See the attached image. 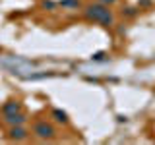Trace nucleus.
<instances>
[{
  "label": "nucleus",
  "instance_id": "nucleus-4",
  "mask_svg": "<svg viewBox=\"0 0 155 145\" xmlns=\"http://www.w3.org/2000/svg\"><path fill=\"white\" fill-rule=\"evenodd\" d=\"M16 112H21V103H18V101H8V103L2 105V114L4 116L16 114Z\"/></svg>",
  "mask_w": 155,
  "mask_h": 145
},
{
  "label": "nucleus",
  "instance_id": "nucleus-6",
  "mask_svg": "<svg viewBox=\"0 0 155 145\" xmlns=\"http://www.w3.org/2000/svg\"><path fill=\"white\" fill-rule=\"evenodd\" d=\"M52 118H54L56 122H60V124H66L68 122V114L64 112V110H60V108H54V110H52Z\"/></svg>",
  "mask_w": 155,
  "mask_h": 145
},
{
  "label": "nucleus",
  "instance_id": "nucleus-10",
  "mask_svg": "<svg viewBox=\"0 0 155 145\" xmlns=\"http://www.w3.org/2000/svg\"><path fill=\"white\" fill-rule=\"evenodd\" d=\"M43 6H45V8H54V2H45Z\"/></svg>",
  "mask_w": 155,
  "mask_h": 145
},
{
  "label": "nucleus",
  "instance_id": "nucleus-11",
  "mask_svg": "<svg viewBox=\"0 0 155 145\" xmlns=\"http://www.w3.org/2000/svg\"><path fill=\"white\" fill-rule=\"evenodd\" d=\"M99 2H101V4H105V6H107V4H113L114 0H99Z\"/></svg>",
  "mask_w": 155,
  "mask_h": 145
},
{
  "label": "nucleus",
  "instance_id": "nucleus-1",
  "mask_svg": "<svg viewBox=\"0 0 155 145\" xmlns=\"http://www.w3.org/2000/svg\"><path fill=\"white\" fill-rule=\"evenodd\" d=\"M85 18L87 19H91V21H97V23H101V25H105V27H110L114 23V18H113V14H110V10L109 6H105V4H89V6L85 8Z\"/></svg>",
  "mask_w": 155,
  "mask_h": 145
},
{
  "label": "nucleus",
  "instance_id": "nucleus-7",
  "mask_svg": "<svg viewBox=\"0 0 155 145\" xmlns=\"http://www.w3.org/2000/svg\"><path fill=\"white\" fill-rule=\"evenodd\" d=\"M62 6H70V8H78L80 6V0H62Z\"/></svg>",
  "mask_w": 155,
  "mask_h": 145
},
{
  "label": "nucleus",
  "instance_id": "nucleus-9",
  "mask_svg": "<svg viewBox=\"0 0 155 145\" xmlns=\"http://www.w3.org/2000/svg\"><path fill=\"white\" fill-rule=\"evenodd\" d=\"M105 52H97V54H93V60H103Z\"/></svg>",
  "mask_w": 155,
  "mask_h": 145
},
{
  "label": "nucleus",
  "instance_id": "nucleus-2",
  "mask_svg": "<svg viewBox=\"0 0 155 145\" xmlns=\"http://www.w3.org/2000/svg\"><path fill=\"white\" fill-rule=\"evenodd\" d=\"M33 134L41 139H51V137H54L56 130H54V126L48 124V122H37L33 126Z\"/></svg>",
  "mask_w": 155,
  "mask_h": 145
},
{
  "label": "nucleus",
  "instance_id": "nucleus-3",
  "mask_svg": "<svg viewBox=\"0 0 155 145\" xmlns=\"http://www.w3.org/2000/svg\"><path fill=\"white\" fill-rule=\"evenodd\" d=\"M10 139H16V141H21V139H25L27 137V130L23 128V124H19V126H12L10 128Z\"/></svg>",
  "mask_w": 155,
  "mask_h": 145
},
{
  "label": "nucleus",
  "instance_id": "nucleus-8",
  "mask_svg": "<svg viewBox=\"0 0 155 145\" xmlns=\"http://www.w3.org/2000/svg\"><path fill=\"white\" fill-rule=\"evenodd\" d=\"M122 14H126V16H134V8H126V12H124V10H122Z\"/></svg>",
  "mask_w": 155,
  "mask_h": 145
},
{
  "label": "nucleus",
  "instance_id": "nucleus-5",
  "mask_svg": "<svg viewBox=\"0 0 155 145\" xmlns=\"http://www.w3.org/2000/svg\"><path fill=\"white\" fill-rule=\"evenodd\" d=\"M25 114L21 112H16V114H10V116H4V122L10 124V126H19V124H25Z\"/></svg>",
  "mask_w": 155,
  "mask_h": 145
}]
</instances>
